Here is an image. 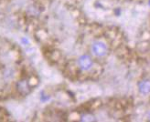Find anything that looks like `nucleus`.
<instances>
[{
    "instance_id": "1",
    "label": "nucleus",
    "mask_w": 150,
    "mask_h": 122,
    "mask_svg": "<svg viewBox=\"0 0 150 122\" xmlns=\"http://www.w3.org/2000/svg\"><path fill=\"white\" fill-rule=\"evenodd\" d=\"M140 89H141V91H143L144 93L149 92V91H150V83H149V81L142 82V84L140 85Z\"/></svg>"
}]
</instances>
